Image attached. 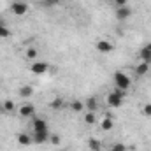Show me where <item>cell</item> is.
Returning <instances> with one entry per match:
<instances>
[{"instance_id": "6da1fadb", "label": "cell", "mask_w": 151, "mask_h": 151, "mask_svg": "<svg viewBox=\"0 0 151 151\" xmlns=\"http://www.w3.org/2000/svg\"><path fill=\"white\" fill-rule=\"evenodd\" d=\"M114 84H116L118 90L127 91L130 88V77L125 74V72H114Z\"/></svg>"}, {"instance_id": "7a4b0ae2", "label": "cell", "mask_w": 151, "mask_h": 151, "mask_svg": "<svg viewBox=\"0 0 151 151\" xmlns=\"http://www.w3.org/2000/svg\"><path fill=\"white\" fill-rule=\"evenodd\" d=\"M123 95H125V91H121V90L116 88L114 91H111L107 95V106L109 107H119L123 104Z\"/></svg>"}, {"instance_id": "3957f363", "label": "cell", "mask_w": 151, "mask_h": 151, "mask_svg": "<svg viewBox=\"0 0 151 151\" xmlns=\"http://www.w3.org/2000/svg\"><path fill=\"white\" fill-rule=\"evenodd\" d=\"M30 70L35 76H42L49 70V63H47V62H34V63L30 65Z\"/></svg>"}, {"instance_id": "277c9868", "label": "cell", "mask_w": 151, "mask_h": 151, "mask_svg": "<svg viewBox=\"0 0 151 151\" xmlns=\"http://www.w3.org/2000/svg\"><path fill=\"white\" fill-rule=\"evenodd\" d=\"M11 11H12V14H16V16H25L27 14V11H28V5L25 4V2H12L11 4Z\"/></svg>"}, {"instance_id": "5b68a950", "label": "cell", "mask_w": 151, "mask_h": 151, "mask_svg": "<svg viewBox=\"0 0 151 151\" xmlns=\"http://www.w3.org/2000/svg\"><path fill=\"white\" fill-rule=\"evenodd\" d=\"M130 16H132V9H130L128 5L116 7V18H118L119 21H125V19H128Z\"/></svg>"}, {"instance_id": "8992f818", "label": "cell", "mask_w": 151, "mask_h": 151, "mask_svg": "<svg viewBox=\"0 0 151 151\" xmlns=\"http://www.w3.org/2000/svg\"><path fill=\"white\" fill-rule=\"evenodd\" d=\"M32 130L34 132H49V127L42 118H35L34 123H32Z\"/></svg>"}, {"instance_id": "52a82bcc", "label": "cell", "mask_w": 151, "mask_h": 151, "mask_svg": "<svg viewBox=\"0 0 151 151\" xmlns=\"http://www.w3.org/2000/svg\"><path fill=\"white\" fill-rule=\"evenodd\" d=\"M19 116L21 118H32L35 116V106L34 104H25L19 107Z\"/></svg>"}, {"instance_id": "ba28073f", "label": "cell", "mask_w": 151, "mask_h": 151, "mask_svg": "<svg viewBox=\"0 0 151 151\" xmlns=\"http://www.w3.org/2000/svg\"><path fill=\"white\" fill-rule=\"evenodd\" d=\"M32 141L35 144H44L49 141V132H34L32 134Z\"/></svg>"}, {"instance_id": "9c48e42d", "label": "cell", "mask_w": 151, "mask_h": 151, "mask_svg": "<svg viewBox=\"0 0 151 151\" xmlns=\"http://www.w3.org/2000/svg\"><path fill=\"white\" fill-rule=\"evenodd\" d=\"M95 47H97L99 53H111V51H113V44H111L109 40H99Z\"/></svg>"}, {"instance_id": "30bf717a", "label": "cell", "mask_w": 151, "mask_h": 151, "mask_svg": "<svg viewBox=\"0 0 151 151\" xmlns=\"http://www.w3.org/2000/svg\"><path fill=\"white\" fill-rule=\"evenodd\" d=\"M16 139H18V144H19V146H23V148H27V146H30V144L34 142V141H32V135L23 134V132H21V134H18V137H16Z\"/></svg>"}, {"instance_id": "8fae6325", "label": "cell", "mask_w": 151, "mask_h": 151, "mask_svg": "<svg viewBox=\"0 0 151 151\" xmlns=\"http://www.w3.org/2000/svg\"><path fill=\"white\" fill-rule=\"evenodd\" d=\"M150 72V63H146V62H141L137 67H135V74L137 77H142V76H146Z\"/></svg>"}, {"instance_id": "7c38bea8", "label": "cell", "mask_w": 151, "mask_h": 151, "mask_svg": "<svg viewBox=\"0 0 151 151\" xmlns=\"http://www.w3.org/2000/svg\"><path fill=\"white\" fill-rule=\"evenodd\" d=\"M139 56H141V60H142V62H146V63H150V65H151V51L148 49V47H144V46H142V49H141Z\"/></svg>"}, {"instance_id": "4fadbf2b", "label": "cell", "mask_w": 151, "mask_h": 151, "mask_svg": "<svg viewBox=\"0 0 151 151\" xmlns=\"http://www.w3.org/2000/svg\"><path fill=\"white\" fill-rule=\"evenodd\" d=\"M88 146H90L91 151H100V146H102V144H100L99 139H93V137H91V139H88Z\"/></svg>"}, {"instance_id": "5bb4252c", "label": "cell", "mask_w": 151, "mask_h": 151, "mask_svg": "<svg viewBox=\"0 0 151 151\" xmlns=\"http://www.w3.org/2000/svg\"><path fill=\"white\" fill-rule=\"evenodd\" d=\"M100 127H102V130H104V132H109V130L114 127V123H113V119H111V118H104V121H102V125H100Z\"/></svg>"}, {"instance_id": "9a60e30c", "label": "cell", "mask_w": 151, "mask_h": 151, "mask_svg": "<svg viewBox=\"0 0 151 151\" xmlns=\"http://www.w3.org/2000/svg\"><path fill=\"white\" fill-rule=\"evenodd\" d=\"M34 93V88L32 86H23V88H19V95L21 97H30Z\"/></svg>"}, {"instance_id": "2e32d148", "label": "cell", "mask_w": 151, "mask_h": 151, "mask_svg": "<svg viewBox=\"0 0 151 151\" xmlns=\"http://www.w3.org/2000/svg\"><path fill=\"white\" fill-rule=\"evenodd\" d=\"M84 106H86L90 111H95V109H97V99H95V97H90V99L86 100V104H84Z\"/></svg>"}, {"instance_id": "e0dca14e", "label": "cell", "mask_w": 151, "mask_h": 151, "mask_svg": "<svg viewBox=\"0 0 151 151\" xmlns=\"http://www.w3.org/2000/svg\"><path fill=\"white\" fill-rule=\"evenodd\" d=\"M83 107H84V104H83L81 100H74V102L70 104V109H72V111H76V113H79Z\"/></svg>"}, {"instance_id": "ac0fdd59", "label": "cell", "mask_w": 151, "mask_h": 151, "mask_svg": "<svg viewBox=\"0 0 151 151\" xmlns=\"http://www.w3.org/2000/svg\"><path fill=\"white\" fill-rule=\"evenodd\" d=\"M95 119H97V118H95V113H93V111H90V113L84 116V123H88V125H93Z\"/></svg>"}, {"instance_id": "d6986e66", "label": "cell", "mask_w": 151, "mask_h": 151, "mask_svg": "<svg viewBox=\"0 0 151 151\" xmlns=\"http://www.w3.org/2000/svg\"><path fill=\"white\" fill-rule=\"evenodd\" d=\"M51 107H53V109H62V107H63V99H60V97L55 99V100L51 102Z\"/></svg>"}, {"instance_id": "ffe728a7", "label": "cell", "mask_w": 151, "mask_h": 151, "mask_svg": "<svg viewBox=\"0 0 151 151\" xmlns=\"http://www.w3.org/2000/svg\"><path fill=\"white\" fill-rule=\"evenodd\" d=\"M9 35H11L9 28H7L5 25H2V23H0V39H5V37H9Z\"/></svg>"}, {"instance_id": "44dd1931", "label": "cell", "mask_w": 151, "mask_h": 151, "mask_svg": "<svg viewBox=\"0 0 151 151\" xmlns=\"http://www.w3.org/2000/svg\"><path fill=\"white\" fill-rule=\"evenodd\" d=\"M27 56H28L30 60H35V58H37V49H35V47H28V49H27Z\"/></svg>"}, {"instance_id": "7402d4cb", "label": "cell", "mask_w": 151, "mask_h": 151, "mask_svg": "<svg viewBox=\"0 0 151 151\" xmlns=\"http://www.w3.org/2000/svg\"><path fill=\"white\" fill-rule=\"evenodd\" d=\"M40 5H44V7H55V5H58V0H42Z\"/></svg>"}, {"instance_id": "603a6c76", "label": "cell", "mask_w": 151, "mask_h": 151, "mask_svg": "<svg viewBox=\"0 0 151 151\" xmlns=\"http://www.w3.org/2000/svg\"><path fill=\"white\" fill-rule=\"evenodd\" d=\"M4 109H5V111H12V109H14V102H12V100H5V102H4Z\"/></svg>"}, {"instance_id": "cb8c5ba5", "label": "cell", "mask_w": 151, "mask_h": 151, "mask_svg": "<svg viewBox=\"0 0 151 151\" xmlns=\"http://www.w3.org/2000/svg\"><path fill=\"white\" fill-rule=\"evenodd\" d=\"M111 151H125V144H121V142H118V144H114Z\"/></svg>"}, {"instance_id": "d4e9b609", "label": "cell", "mask_w": 151, "mask_h": 151, "mask_svg": "<svg viewBox=\"0 0 151 151\" xmlns=\"http://www.w3.org/2000/svg\"><path fill=\"white\" fill-rule=\"evenodd\" d=\"M142 113L146 114V116H151V104H146V106L142 107Z\"/></svg>"}, {"instance_id": "484cf974", "label": "cell", "mask_w": 151, "mask_h": 151, "mask_svg": "<svg viewBox=\"0 0 151 151\" xmlns=\"http://www.w3.org/2000/svg\"><path fill=\"white\" fill-rule=\"evenodd\" d=\"M114 4H116V7H123V5H127V0H114Z\"/></svg>"}, {"instance_id": "4316f807", "label": "cell", "mask_w": 151, "mask_h": 151, "mask_svg": "<svg viewBox=\"0 0 151 151\" xmlns=\"http://www.w3.org/2000/svg\"><path fill=\"white\" fill-rule=\"evenodd\" d=\"M51 142H53V144H60V137H58V135H53V137H51Z\"/></svg>"}, {"instance_id": "83f0119b", "label": "cell", "mask_w": 151, "mask_h": 151, "mask_svg": "<svg viewBox=\"0 0 151 151\" xmlns=\"http://www.w3.org/2000/svg\"><path fill=\"white\" fill-rule=\"evenodd\" d=\"M144 47H148V49L151 51V42H148V44H144Z\"/></svg>"}, {"instance_id": "f1b7e54d", "label": "cell", "mask_w": 151, "mask_h": 151, "mask_svg": "<svg viewBox=\"0 0 151 151\" xmlns=\"http://www.w3.org/2000/svg\"><path fill=\"white\" fill-rule=\"evenodd\" d=\"M62 151H67V150H62Z\"/></svg>"}]
</instances>
